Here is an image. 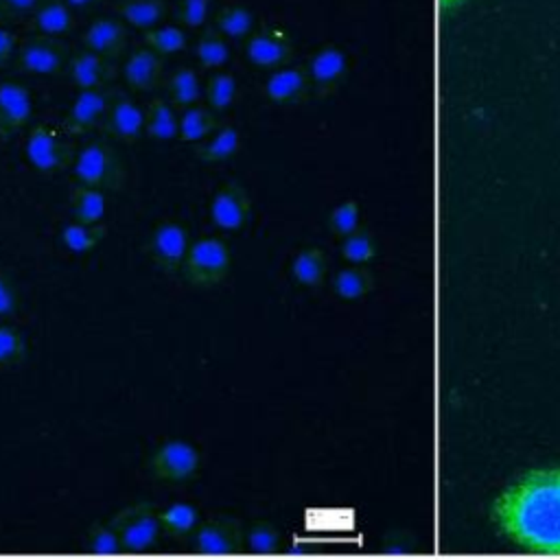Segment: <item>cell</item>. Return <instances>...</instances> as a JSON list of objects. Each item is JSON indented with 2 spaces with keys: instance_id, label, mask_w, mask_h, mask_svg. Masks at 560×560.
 I'll use <instances>...</instances> for the list:
<instances>
[{
  "instance_id": "1",
  "label": "cell",
  "mask_w": 560,
  "mask_h": 560,
  "mask_svg": "<svg viewBox=\"0 0 560 560\" xmlns=\"http://www.w3.org/2000/svg\"><path fill=\"white\" fill-rule=\"evenodd\" d=\"M494 518L521 547L560 556V468L536 470L505 490Z\"/></svg>"
},
{
  "instance_id": "2",
  "label": "cell",
  "mask_w": 560,
  "mask_h": 560,
  "mask_svg": "<svg viewBox=\"0 0 560 560\" xmlns=\"http://www.w3.org/2000/svg\"><path fill=\"white\" fill-rule=\"evenodd\" d=\"M70 175L74 184L94 186L105 192H116L125 184V164L114 142L105 136L88 140L77 151V158L70 166Z\"/></svg>"
},
{
  "instance_id": "3",
  "label": "cell",
  "mask_w": 560,
  "mask_h": 560,
  "mask_svg": "<svg viewBox=\"0 0 560 560\" xmlns=\"http://www.w3.org/2000/svg\"><path fill=\"white\" fill-rule=\"evenodd\" d=\"M232 249L221 236H201L190 243L179 276L188 287L214 289L230 276Z\"/></svg>"
},
{
  "instance_id": "4",
  "label": "cell",
  "mask_w": 560,
  "mask_h": 560,
  "mask_svg": "<svg viewBox=\"0 0 560 560\" xmlns=\"http://www.w3.org/2000/svg\"><path fill=\"white\" fill-rule=\"evenodd\" d=\"M203 455L184 438H166L147 455V472L162 483H190L201 475Z\"/></svg>"
},
{
  "instance_id": "5",
  "label": "cell",
  "mask_w": 560,
  "mask_h": 560,
  "mask_svg": "<svg viewBox=\"0 0 560 560\" xmlns=\"http://www.w3.org/2000/svg\"><path fill=\"white\" fill-rule=\"evenodd\" d=\"M77 151L72 138L55 125L31 127L24 142V158L39 173L70 171Z\"/></svg>"
},
{
  "instance_id": "6",
  "label": "cell",
  "mask_w": 560,
  "mask_h": 560,
  "mask_svg": "<svg viewBox=\"0 0 560 560\" xmlns=\"http://www.w3.org/2000/svg\"><path fill=\"white\" fill-rule=\"evenodd\" d=\"M114 521L120 532L122 553H149L158 545L160 536H164L160 523V508L151 501H136L120 508L114 514Z\"/></svg>"
},
{
  "instance_id": "7",
  "label": "cell",
  "mask_w": 560,
  "mask_h": 560,
  "mask_svg": "<svg viewBox=\"0 0 560 560\" xmlns=\"http://www.w3.org/2000/svg\"><path fill=\"white\" fill-rule=\"evenodd\" d=\"M245 523L230 514H219L199 523L188 536V549L197 556H236L243 551Z\"/></svg>"
},
{
  "instance_id": "8",
  "label": "cell",
  "mask_w": 560,
  "mask_h": 560,
  "mask_svg": "<svg viewBox=\"0 0 560 560\" xmlns=\"http://www.w3.org/2000/svg\"><path fill=\"white\" fill-rule=\"evenodd\" d=\"M190 236L184 223L164 219L155 223L147 238V254L158 271L164 276H177L190 247Z\"/></svg>"
},
{
  "instance_id": "9",
  "label": "cell",
  "mask_w": 560,
  "mask_h": 560,
  "mask_svg": "<svg viewBox=\"0 0 560 560\" xmlns=\"http://www.w3.org/2000/svg\"><path fill=\"white\" fill-rule=\"evenodd\" d=\"M210 223L228 234H236L247 228L254 214V201L247 186L238 179H230L217 188L210 199Z\"/></svg>"
},
{
  "instance_id": "10",
  "label": "cell",
  "mask_w": 560,
  "mask_h": 560,
  "mask_svg": "<svg viewBox=\"0 0 560 560\" xmlns=\"http://www.w3.org/2000/svg\"><path fill=\"white\" fill-rule=\"evenodd\" d=\"M116 98V92L107 88H90V90H79L77 96L72 98L63 120L61 129L70 138L88 136L96 129H101L112 103Z\"/></svg>"
},
{
  "instance_id": "11",
  "label": "cell",
  "mask_w": 560,
  "mask_h": 560,
  "mask_svg": "<svg viewBox=\"0 0 560 560\" xmlns=\"http://www.w3.org/2000/svg\"><path fill=\"white\" fill-rule=\"evenodd\" d=\"M13 61L15 68L24 74L52 77L66 70L68 50L63 44L57 42V37L33 35L26 42H20Z\"/></svg>"
},
{
  "instance_id": "12",
  "label": "cell",
  "mask_w": 560,
  "mask_h": 560,
  "mask_svg": "<svg viewBox=\"0 0 560 560\" xmlns=\"http://www.w3.org/2000/svg\"><path fill=\"white\" fill-rule=\"evenodd\" d=\"M147 109L140 107L131 96L116 94L101 131L116 142H138L144 136Z\"/></svg>"
},
{
  "instance_id": "13",
  "label": "cell",
  "mask_w": 560,
  "mask_h": 560,
  "mask_svg": "<svg viewBox=\"0 0 560 560\" xmlns=\"http://www.w3.org/2000/svg\"><path fill=\"white\" fill-rule=\"evenodd\" d=\"M66 77L77 90H90V88H107L116 79V61L107 59L98 52H92L88 48L74 52L68 57L66 63Z\"/></svg>"
},
{
  "instance_id": "14",
  "label": "cell",
  "mask_w": 560,
  "mask_h": 560,
  "mask_svg": "<svg viewBox=\"0 0 560 560\" xmlns=\"http://www.w3.org/2000/svg\"><path fill=\"white\" fill-rule=\"evenodd\" d=\"M293 55V46L287 37V33L278 28H265L256 31L245 42V59L262 70H276L287 66V61Z\"/></svg>"
},
{
  "instance_id": "15",
  "label": "cell",
  "mask_w": 560,
  "mask_h": 560,
  "mask_svg": "<svg viewBox=\"0 0 560 560\" xmlns=\"http://www.w3.org/2000/svg\"><path fill=\"white\" fill-rule=\"evenodd\" d=\"M33 116L31 92L15 81L0 83V138L9 140L20 133Z\"/></svg>"
},
{
  "instance_id": "16",
  "label": "cell",
  "mask_w": 560,
  "mask_h": 560,
  "mask_svg": "<svg viewBox=\"0 0 560 560\" xmlns=\"http://www.w3.org/2000/svg\"><path fill=\"white\" fill-rule=\"evenodd\" d=\"M120 74L129 90L153 92L164 81V57L151 50L149 46H142L125 59Z\"/></svg>"
},
{
  "instance_id": "17",
  "label": "cell",
  "mask_w": 560,
  "mask_h": 560,
  "mask_svg": "<svg viewBox=\"0 0 560 560\" xmlns=\"http://www.w3.org/2000/svg\"><path fill=\"white\" fill-rule=\"evenodd\" d=\"M83 48L98 52L107 59H118L129 44L127 24L120 18H98L81 35Z\"/></svg>"
},
{
  "instance_id": "18",
  "label": "cell",
  "mask_w": 560,
  "mask_h": 560,
  "mask_svg": "<svg viewBox=\"0 0 560 560\" xmlns=\"http://www.w3.org/2000/svg\"><path fill=\"white\" fill-rule=\"evenodd\" d=\"M308 92V72L295 66H282L269 72L262 83V94L269 103L293 105L300 103Z\"/></svg>"
},
{
  "instance_id": "19",
  "label": "cell",
  "mask_w": 560,
  "mask_h": 560,
  "mask_svg": "<svg viewBox=\"0 0 560 560\" xmlns=\"http://www.w3.org/2000/svg\"><path fill=\"white\" fill-rule=\"evenodd\" d=\"M74 26L72 7L66 0H42L39 7L28 15V31L33 35L61 37L68 35Z\"/></svg>"
},
{
  "instance_id": "20",
  "label": "cell",
  "mask_w": 560,
  "mask_h": 560,
  "mask_svg": "<svg viewBox=\"0 0 560 560\" xmlns=\"http://www.w3.org/2000/svg\"><path fill=\"white\" fill-rule=\"evenodd\" d=\"M241 149V131L234 125H219L206 140L197 142L195 155L203 164H223Z\"/></svg>"
},
{
  "instance_id": "21",
  "label": "cell",
  "mask_w": 560,
  "mask_h": 560,
  "mask_svg": "<svg viewBox=\"0 0 560 560\" xmlns=\"http://www.w3.org/2000/svg\"><path fill=\"white\" fill-rule=\"evenodd\" d=\"M144 136L155 142H171L179 138V114L166 96H155L149 101Z\"/></svg>"
},
{
  "instance_id": "22",
  "label": "cell",
  "mask_w": 560,
  "mask_h": 560,
  "mask_svg": "<svg viewBox=\"0 0 560 560\" xmlns=\"http://www.w3.org/2000/svg\"><path fill=\"white\" fill-rule=\"evenodd\" d=\"M70 217L83 223H103L107 214V195L101 188L74 184L68 195Z\"/></svg>"
},
{
  "instance_id": "23",
  "label": "cell",
  "mask_w": 560,
  "mask_h": 560,
  "mask_svg": "<svg viewBox=\"0 0 560 560\" xmlns=\"http://www.w3.org/2000/svg\"><path fill=\"white\" fill-rule=\"evenodd\" d=\"M107 236L105 223H83V221H68L59 230V243L66 252L83 256L94 252Z\"/></svg>"
},
{
  "instance_id": "24",
  "label": "cell",
  "mask_w": 560,
  "mask_h": 560,
  "mask_svg": "<svg viewBox=\"0 0 560 560\" xmlns=\"http://www.w3.org/2000/svg\"><path fill=\"white\" fill-rule=\"evenodd\" d=\"M160 523H162L164 536L184 540L199 527L201 512L190 501H173V503L160 508Z\"/></svg>"
},
{
  "instance_id": "25",
  "label": "cell",
  "mask_w": 560,
  "mask_h": 560,
  "mask_svg": "<svg viewBox=\"0 0 560 560\" xmlns=\"http://www.w3.org/2000/svg\"><path fill=\"white\" fill-rule=\"evenodd\" d=\"M164 90H166V98L175 105V107H188L195 103H201L203 98V83L201 77L195 68L190 66H179L175 68L166 81H164Z\"/></svg>"
},
{
  "instance_id": "26",
  "label": "cell",
  "mask_w": 560,
  "mask_h": 560,
  "mask_svg": "<svg viewBox=\"0 0 560 560\" xmlns=\"http://www.w3.org/2000/svg\"><path fill=\"white\" fill-rule=\"evenodd\" d=\"M219 127V114L208 105L195 103L179 112V140L197 144Z\"/></svg>"
},
{
  "instance_id": "27",
  "label": "cell",
  "mask_w": 560,
  "mask_h": 560,
  "mask_svg": "<svg viewBox=\"0 0 560 560\" xmlns=\"http://www.w3.org/2000/svg\"><path fill=\"white\" fill-rule=\"evenodd\" d=\"M118 18L138 31H149L158 24H162L166 15V2L164 0H120L116 7Z\"/></svg>"
},
{
  "instance_id": "28",
  "label": "cell",
  "mask_w": 560,
  "mask_h": 560,
  "mask_svg": "<svg viewBox=\"0 0 560 560\" xmlns=\"http://www.w3.org/2000/svg\"><path fill=\"white\" fill-rule=\"evenodd\" d=\"M282 547V534L276 523L269 518H256L249 525H245V538H243V551L252 556H273L280 553Z\"/></svg>"
},
{
  "instance_id": "29",
  "label": "cell",
  "mask_w": 560,
  "mask_h": 560,
  "mask_svg": "<svg viewBox=\"0 0 560 560\" xmlns=\"http://www.w3.org/2000/svg\"><path fill=\"white\" fill-rule=\"evenodd\" d=\"M291 278L300 287H319L326 276V256L319 247H302L291 260Z\"/></svg>"
},
{
  "instance_id": "30",
  "label": "cell",
  "mask_w": 560,
  "mask_h": 560,
  "mask_svg": "<svg viewBox=\"0 0 560 560\" xmlns=\"http://www.w3.org/2000/svg\"><path fill=\"white\" fill-rule=\"evenodd\" d=\"M236 92H238L236 74L230 72V70H223V68L214 70L210 74V79L206 81V85H203L206 105L210 109H214L217 114H223V112H228L234 105Z\"/></svg>"
},
{
  "instance_id": "31",
  "label": "cell",
  "mask_w": 560,
  "mask_h": 560,
  "mask_svg": "<svg viewBox=\"0 0 560 560\" xmlns=\"http://www.w3.org/2000/svg\"><path fill=\"white\" fill-rule=\"evenodd\" d=\"M83 547L92 556H118V553H122L120 532H118V525H116L114 516L92 523L88 534H85Z\"/></svg>"
},
{
  "instance_id": "32",
  "label": "cell",
  "mask_w": 560,
  "mask_h": 560,
  "mask_svg": "<svg viewBox=\"0 0 560 560\" xmlns=\"http://www.w3.org/2000/svg\"><path fill=\"white\" fill-rule=\"evenodd\" d=\"M142 44L155 50L162 57L177 55L188 46L186 28L179 24H158L149 31H142Z\"/></svg>"
},
{
  "instance_id": "33",
  "label": "cell",
  "mask_w": 560,
  "mask_h": 560,
  "mask_svg": "<svg viewBox=\"0 0 560 560\" xmlns=\"http://www.w3.org/2000/svg\"><path fill=\"white\" fill-rule=\"evenodd\" d=\"M192 55L201 68L221 70L230 61V46L219 31H206L203 35L197 37L192 46Z\"/></svg>"
},
{
  "instance_id": "34",
  "label": "cell",
  "mask_w": 560,
  "mask_h": 560,
  "mask_svg": "<svg viewBox=\"0 0 560 560\" xmlns=\"http://www.w3.org/2000/svg\"><path fill=\"white\" fill-rule=\"evenodd\" d=\"M214 31L225 39H247L254 33V13L241 4L223 7L214 15Z\"/></svg>"
},
{
  "instance_id": "35",
  "label": "cell",
  "mask_w": 560,
  "mask_h": 560,
  "mask_svg": "<svg viewBox=\"0 0 560 560\" xmlns=\"http://www.w3.org/2000/svg\"><path fill=\"white\" fill-rule=\"evenodd\" d=\"M28 359V339L9 319H0V370L18 368Z\"/></svg>"
},
{
  "instance_id": "36",
  "label": "cell",
  "mask_w": 560,
  "mask_h": 560,
  "mask_svg": "<svg viewBox=\"0 0 560 560\" xmlns=\"http://www.w3.org/2000/svg\"><path fill=\"white\" fill-rule=\"evenodd\" d=\"M341 72V57L335 50H322L311 59L308 77L313 79L315 88H328Z\"/></svg>"
},
{
  "instance_id": "37",
  "label": "cell",
  "mask_w": 560,
  "mask_h": 560,
  "mask_svg": "<svg viewBox=\"0 0 560 560\" xmlns=\"http://www.w3.org/2000/svg\"><path fill=\"white\" fill-rule=\"evenodd\" d=\"M212 0H179L177 20L184 28H201L210 18Z\"/></svg>"
},
{
  "instance_id": "38",
  "label": "cell",
  "mask_w": 560,
  "mask_h": 560,
  "mask_svg": "<svg viewBox=\"0 0 560 560\" xmlns=\"http://www.w3.org/2000/svg\"><path fill=\"white\" fill-rule=\"evenodd\" d=\"M332 287L341 298L352 300V298H359L368 289V278L359 269H343L335 276Z\"/></svg>"
},
{
  "instance_id": "39",
  "label": "cell",
  "mask_w": 560,
  "mask_h": 560,
  "mask_svg": "<svg viewBox=\"0 0 560 560\" xmlns=\"http://www.w3.org/2000/svg\"><path fill=\"white\" fill-rule=\"evenodd\" d=\"M18 306H20V293H18L15 280L4 267H0V319L15 317Z\"/></svg>"
},
{
  "instance_id": "40",
  "label": "cell",
  "mask_w": 560,
  "mask_h": 560,
  "mask_svg": "<svg viewBox=\"0 0 560 560\" xmlns=\"http://www.w3.org/2000/svg\"><path fill=\"white\" fill-rule=\"evenodd\" d=\"M357 221H359V208H357V203L346 201V203L337 206V208L330 212L328 225H330V230H332L335 234L348 236L350 232H354Z\"/></svg>"
},
{
  "instance_id": "41",
  "label": "cell",
  "mask_w": 560,
  "mask_h": 560,
  "mask_svg": "<svg viewBox=\"0 0 560 560\" xmlns=\"http://www.w3.org/2000/svg\"><path fill=\"white\" fill-rule=\"evenodd\" d=\"M343 256L350 260V262H363L370 258L372 254V243L365 234H359V232H350L346 236V243L341 247Z\"/></svg>"
},
{
  "instance_id": "42",
  "label": "cell",
  "mask_w": 560,
  "mask_h": 560,
  "mask_svg": "<svg viewBox=\"0 0 560 560\" xmlns=\"http://www.w3.org/2000/svg\"><path fill=\"white\" fill-rule=\"evenodd\" d=\"M39 2L42 0H0V20H28Z\"/></svg>"
},
{
  "instance_id": "43",
  "label": "cell",
  "mask_w": 560,
  "mask_h": 560,
  "mask_svg": "<svg viewBox=\"0 0 560 560\" xmlns=\"http://www.w3.org/2000/svg\"><path fill=\"white\" fill-rule=\"evenodd\" d=\"M18 37L13 31H9L7 26H0V68L9 66L13 59H15V52H18Z\"/></svg>"
},
{
  "instance_id": "44",
  "label": "cell",
  "mask_w": 560,
  "mask_h": 560,
  "mask_svg": "<svg viewBox=\"0 0 560 560\" xmlns=\"http://www.w3.org/2000/svg\"><path fill=\"white\" fill-rule=\"evenodd\" d=\"M96 0H66V4L68 7H72V9H88L90 4H94Z\"/></svg>"
},
{
  "instance_id": "45",
  "label": "cell",
  "mask_w": 560,
  "mask_h": 560,
  "mask_svg": "<svg viewBox=\"0 0 560 560\" xmlns=\"http://www.w3.org/2000/svg\"><path fill=\"white\" fill-rule=\"evenodd\" d=\"M464 0H438V7L442 9V11H451V9H455V7H459Z\"/></svg>"
}]
</instances>
